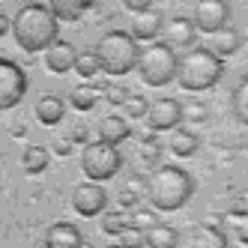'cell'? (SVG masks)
<instances>
[{"instance_id": "6da1fadb", "label": "cell", "mask_w": 248, "mask_h": 248, "mask_svg": "<svg viewBox=\"0 0 248 248\" xmlns=\"http://www.w3.org/2000/svg\"><path fill=\"white\" fill-rule=\"evenodd\" d=\"M144 194H147V203L155 212H176V209H183L191 201L194 180H191V173L183 170L180 165H158L147 176Z\"/></svg>"}, {"instance_id": "7a4b0ae2", "label": "cell", "mask_w": 248, "mask_h": 248, "mask_svg": "<svg viewBox=\"0 0 248 248\" xmlns=\"http://www.w3.org/2000/svg\"><path fill=\"white\" fill-rule=\"evenodd\" d=\"M12 36L18 42L21 51L27 54H39L48 45L57 42V33H60V21L54 18L45 3H24L12 18Z\"/></svg>"}, {"instance_id": "3957f363", "label": "cell", "mask_w": 248, "mask_h": 248, "mask_svg": "<svg viewBox=\"0 0 248 248\" xmlns=\"http://www.w3.org/2000/svg\"><path fill=\"white\" fill-rule=\"evenodd\" d=\"M224 75V60L216 57L209 48H188L183 57H176V75L173 81L188 93H201L216 87Z\"/></svg>"}, {"instance_id": "277c9868", "label": "cell", "mask_w": 248, "mask_h": 248, "mask_svg": "<svg viewBox=\"0 0 248 248\" xmlns=\"http://www.w3.org/2000/svg\"><path fill=\"white\" fill-rule=\"evenodd\" d=\"M93 51H96V57H99L102 72L105 75H114V78L129 75L132 69H135V63H138V54H140V48L129 36V30H111V33H105Z\"/></svg>"}, {"instance_id": "5b68a950", "label": "cell", "mask_w": 248, "mask_h": 248, "mask_svg": "<svg viewBox=\"0 0 248 248\" xmlns=\"http://www.w3.org/2000/svg\"><path fill=\"white\" fill-rule=\"evenodd\" d=\"M135 69H138V75H140L144 84L165 87L176 75V54H173V48L165 45V42H150L147 48H140Z\"/></svg>"}, {"instance_id": "8992f818", "label": "cell", "mask_w": 248, "mask_h": 248, "mask_svg": "<svg viewBox=\"0 0 248 248\" xmlns=\"http://www.w3.org/2000/svg\"><path fill=\"white\" fill-rule=\"evenodd\" d=\"M123 168V153L111 144H102V140H93L81 150V170L90 183H105L117 176V170Z\"/></svg>"}, {"instance_id": "52a82bcc", "label": "cell", "mask_w": 248, "mask_h": 248, "mask_svg": "<svg viewBox=\"0 0 248 248\" xmlns=\"http://www.w3.org/2000/svg\"><path fill=\"white\" fill-rule=\"evenodd\" d=\"M24 93H27L24 69L9 57H0V111L15 108L24 99Z\"/></svg>"}, {"instance_id": "ba28073f", "label": "cell", "mask_w": 248, "mask_h": 248, "mask_svg": "<svg viewBox=\"0 0 248 248\" xmlns=\"http://www.w3.org/2000/svg\"><path fill=\"white\" fill-rule=\"evenodd\" d=\"M108 203H111V198H108V191L102 188V183H81V186H75V191H72V209L78 212V216H84V218H93V216H102L105 209H108Z\"/></svg>"}, {"instance_id": "9c48e42d", "label": "cell", "mask_w": 248, "mask_h": 248, "mask_svg": "<svg viewBox=\"0 0 248 248\" xmlns=\"http://www.w3.org/2000/svg\"><path fill=\"white\" fill-rule=\"evenodd\" d=\"M194 30L201 33H212L230 24V3L227 0H198L194 3V15H191Z\"/></svg>"}, {"instance_id": "30bf717a", "label": "cell", "mask_w": 248, "mask_h": 248, "mask_svg": "<svg viewBox=\"0 0 248 248\" xmlns=\"http://www.w3.org/2000/svg\"><path fill=\"white\" fill-rule=\"evenodd\" d=\"M147 120H150V129L153 132H170L183 123V105L165 96V99H155L150 102V111H147Z\"/></svg>"}, {"instance_id": "8fae6325", "label": "cell", "mask_w": 248, "mask_h": 248, "mask_svg": "<svg viewBox=\"0 0 248 248\" xmlns=\"http://www.w3.org/2000/svg\"><path fill=\"white\" fill-rule=\"evenodd\" d=\"M45 248H84V233L72 221H54L45 230Z\"/></svg>"}, {"instance_id": "7c38bea8", "label": "cell", "mask_w": 248, "mask_h": 248, "mask_svg": "<svg viewBox=\"0 0 248 248\" xmlns=\"http://www.w3.org/2000/svg\"><path fill=\"white\" fill-rule=\"evenodd\" d=\"M165 27V18H162V12H155V9H144V12H138L135 18H132V30H129V36L135 42H155V36L162 33Z\"/></svg>"}, {"instance_id": "4fadbf2b", "label": "cell", "mask_w": 248, "mask_h": 248, "mask_svg": "<svg viewBox=\"0 0 248 248\" xmlns=\"http://www.w3.org/2000/svg\"><path fill=\"white\" fill-rule=\"evenodd\" d=\"M203 48H209L216 57H230V54H236V51L242 48V33L239 30H233V27H221V30H212V33H206V45Z\"/></svg>"}, {"instance_id": "5bb4252c", "label": "cell", "mask_w": 248, "mask_h": 248, "mask_svg": "<svg viewBox=\"0 0 248 248\" xmlns=\"http://www.w3.org/2000/svg\"><path fill=\"white\" fill-rule=\"evenodd\" d=\"M75 57H78L75 45L63 42V39H57L54 45L45 48V66H48V72H57V75H66L75 66Z\"/></svg>"}, {"instance_id": "9a60e30c", "label": "cell", "mask_w": 248, "mask_h": 248, "mask_svg": "<svg viewBox=\"0 0 248 248\" xmlns=\"http://www.w3.org/2000/svg\"><path fill=\"white\" fill-rule=\"evenodd\" d=\"M162 30H165V36H168L165 45H170V48H191L194 45V36H198V30H194L191 18H183V15H173V18Z\"/></svg>"}, {"instance_id": "2e32d148", "label": "cell", "mask_w": 248, "mask_h": 248, "mask_svg": "<svg viewBox=\"0 0 248 248\" xmlns=\"http://www.w3.org/2000/svg\"><path fill=\"white\" fill-rule=\"evenodd\" d=\"M96 135H99V140H102V144L120 147L123 140H126V138L132 135V129H129V123L123 120V117H117V114H108V117H102V120H99Z\"/></svg>"}, {"instance_id": "e0dca14e", "label": "cell", "mask_w": 248, "mask_h": 248, "mask_svg": "<svg viewBox=\"0 0 248 248\" xmlns=\"http://www.w3.org/2000/svg\"><path fill=\"white\" fill-rule=\"evenodd\" d=\"M63 117H66V102H63V96L45 93L36 102V120L42 123V126H60Z\"/></svg>"}, {"instance_id": "ac0fdd59", "label": "cell", "mask_w": 248, "mask_h": 248, "mask_svg": "<svg viewBox=\"0 0 248 248\" xmlns=\"http://www.w3.org/2000/svg\"><path fill=\"white\" fill-rule=\"evenodd\" d=\"M191 248H227V233L216 224H198L191 230Z\"/></svg>"}, {"instance_id": "d6986e66", "label": "cell", "mask_w": 248, "mask_h": 248, "mask_svg": "<svg viewBox=\"0 0 248 248\" xmlns=\"http://www.w3.org/2000/svg\"><path fill=\"white\" fill-rule=\"evenodd\" d=\"M176 245H180V233L170 224L158 221L155 227L144 230V248H176Z\"/></svg>"}, {"instance_id": "ffe728a7", "label": "cell", "mask_w": 248, "mask_h": 248, "mask_svg": "<svg viewBox=\"0 0 248 248\" xmlns=\"http://www.w3.org/2000/svg\"><path fill=\"white\" fill-rule=\"evenodd\" d=\"M93 6V0H48V9L57 21H78L81 15Z\"/></svg>"}, {"instance_id": "44dd1931", "label": "cell", "mask_w": 248, "mask_h": 248, "mask_svg": "<svg viewBox=\"0 0 248 248\" xmlns=\"http://www.w3.org/2000/svg\"><path fill=\"white\" fill-rule=\"evenodd\" d=\"M198 147H201V140H198V135H194V132H188V129H170L168 150H170L173 155L188 158V155L198 153Z\"/></svg>"}, {"instance_id": "7402d4cb", "label": "cell", "mask_w": 248, "mask_h": 248, "mask_svg": "<svg viewBox=\"0 0 248 248\" xmlns=\"http://www.w3.org/2000/svg\"><path fill=\"white\" fill-rule=\"evenodd\" d=\"M48 162H51V150L48 147H42V144H30L24 153H21V168L27 170V173H42L45 168H48Z\"/></svg>"}, {"instance_id": "603a6c76", "label": "cell", "mask_w": 248, "mask_h": 248, "mask_svg": "<svg viewBox=\"0 0 248 248\" xmlns=\"http://www.w3.org/2000/svg\"><path fill=\"white\" fill-rule=\"evenodd\" d=\"M221 221L227 224L230 236H233L236 242L248 245V209H233V212H224Z\"/></svg>"}, {"instance_id": "cb8c5ba5", "label": "cell", "mask_w": 248, "mask_h": 248, "mask_svg": "<svg viewBox=\"0 0 248 248\" xmlns=\"http://www.w3.org/2000/svg\"><path fill=\"white\" fill-rule=\"evenodd\" d=\"M230 108H233V117L248 129V75L233 87V93H230Z\"/></svg>"}, {"instance_id": "d4e9b609", "label": "cell", "mask_w": 248, "mask_h": 248, "mask_svg": "<svg viewBox=\"0 0 248 248\" xmlns=\"http://www.w3.org/2000/svg\"><path fill=\"white\" fill-rule=\"evenodd\" d=\"M96 102H99V90L90 87V84H81V87H75V90L69 93V105H75L78 111H93Z\"/></svg>"}, {"instance_id": "484cf974", "label": "cell", "mask_w": 248, "mask_h": 248, "mask_svg": "<svg viewBox=\"0 0 248 248\" xmlns=\"http://www.w3.org/2000/svg\"><path fill=\"white\" fill-rule=\"evenodd\" d=\"M75 72L84 78V81H93L99 72H102V66H99V57H96V51H78V57H75Z\"/></svg>"}, {"instance_id": "4316f807", "label": "cell", "mask_w": 248, "mask_h": 248, "mask_svg": "<svg viewBox=\"0 0 248 248\" xmlns=\"http://www.w3.org/2000/svg\"><path fill=\"white\" fill-rule=\"evenodd\" d=\"M158 224V216H155V209L153 206H135V209H129V227H135V230H150V227H155Z\"/></svg>"}, {"instance_id": "83f0119b", "label": "cell", "mask_w": 248, "mask_h": 248, "mask_svg": "<svg viewBox=\"0 0 248 248\" xmlns=\"http://www.w3.org/2000/svg\"><path fill=\"white\" fill-rule=\"evenodd\" d=\"M126 227H129V209L105 212V218H102V233H108V236H120Z\"/></svg>"}, {"instance_id": "f1b7e54d", "label": "cell", "mask_w": 248, "mask_h": 248, "mask_svg": "<svg viewBox=\"0 0 248 248\" xmlns=\"http://www.w3.org/2000/svg\"><path fill=\"white\" fill-rule=\"evenodd\" d=\"M150 111V102L144 96H138V93H129L126 99H123V114H126L129 120H140V117H147Z\"/></svg>"}, {"instance_id": "f546056e", "label": "cell", "mask_w": 248, "mask_h": 248, "mask_svg": "<svg viewBox=\"0 0 248 248\" xmlns=\"http://www.w3.org/2000/svg\"><path fill=\"white\" fill-rule=\"evenodd\" d=\"M209 111H206V105L203 102H183V123H206Z\"/></svg>"}, {"instance_id": "4dcf8cb0", "label": "cell", "mask_w": 248, "mask_h": 248, "mask_svg": "<svg viewBox=\"0 0 248 248\" xmlns=\"http://www.w3.org/2000/svg\"><path fill=\"white\" fill-rule=\"evenodd\" d=\"M117 245H120V248H144V233H140V230H135V227H126V230L117 236Z\"/></svg>"}, {"instance_id": "1f68e13d", "label": "cell", "mask_w": 248, "mask_h": 248, "mask_svg": "<svg viewBox=\"0 0 248 248\" xmlns=\"http://www.w3.org/2000/svg\"><path fill=\"white\" fill-rule=\"evenodd\" d=\"M69 140H72V144H81V147L93 144V140H90V126H84V123H75L72 132H69Z\"/></svg>"}, {"instance_id": "d6a6232c", "label": "cell", "mask_w": 248, "mask_h": 248, "mask_svg": "<svg viewBox=\"0 0 248 248\" xmlns=\"http://www.w3.org/2000/svg\"><path fill=\"white\" fill-rule=\"evenodd\" d=\"M123 6H126L132 15L144 12V9H153V0H123Z\"/></svg>"}, {"instance_id": "836d02e7", "label": "cell", "mask_w": 248, "mask_h": 248, "mask_svg": "<svg viewBox=\"0 0 248 248\" xmlns=\"http://www.w3.org/2000/svg\"><path fill=\"white\" fill-rule=\"evenodd\" d=\"M129 93L123 90V87H108V90H105V99H108L111 105H123V99H126Z\"/></svg>"}, {"instance_id": "e575fe53", "label": "cell", "mask_w": 248, "mask_h": 248, "mask_svg": "<svg viewBox=\"0 0 248 248\" xmlns=\"http://www.w3.org/2000/svg\"><path fill=\"white\" fill-rule=\"evenodd\" d=\"M48 150H57V155H72V140H69V138H66V140H63V138H57Z\"/></svg>"}, {"instance_id": "d590c367", "label": "cell", "mask_w": 248, "mask_h": 248, "mask_svg": "<svg viewBox=\"0 0 248 248\" xmlns=\"http://www.w3.org/2000/svg\"><path fill=\"white\" fill-rule=\"evenodd\" d=\"M9 30H12V18H9V15H3V12H0V36H6Z\"/></svg>"}, {"instance_id": "8d00e7d4", "label": "cell", "mask_w": 248, "mask_h": 248, "mask_svg": "<svg viewBox=\"0 0 248 248\" xmlns=\"http://www.w3.org/2000/svg\"><path fill=\"white\" fill-rule=\"evenodd\" d=\"M9 135H12V138H24V135H27V126H24V123H18V126H12Z\"/></svg>"}, {"instance_id": "74e56055", "label": "cell", "mask_w": 248, "mask_h": 248, "mask_svg": "<svg viewBox=\"0 0 248 248\" xmlns=\"http://www.w3.org/2000/svg\"><path fill=\"white\" fill-rule=\"evenodd\" d=\"M239 201H242V206H239V209H248V191H242V194H239Z\"/></svg>"}, {"instance_id": "f35d334b", "label": "cell", "mask_w": 248, "mask_h": 248, "mask_svg": "<svg viewBox=\"0 0 248 248\" xmlns=\"http://www.w3.org/2000/svg\"><path fill=\"white\" fill-rule=\"evenodd\" d=\"M108 248H120V245H108Z\"/></svg>"}, {"instance_id": "ab89813d", "label": "cell", "mask_w": 248, "mask_h": 248, "mask_svg": "<svg viewBox=\"0 0 248 248\" xmlns=\"http://www.w3.org/2000/svg\"><path fill=\"white\" fill-rule=\"evenodd\" d=\"M242 45H245V48H248V42H242Z\"/></svg>"}]
</instances>
